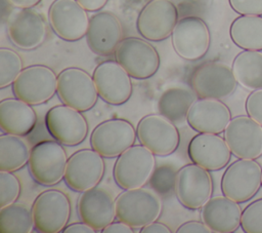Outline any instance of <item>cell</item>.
<instances>
[{
  "instance_id": "obj_1",
  "label": "cell",
  "mask_w": 262,
  "mask_h": 233,
  "mask_svg": "<svg viewBox=\"0 0 262 233\" xmlns=\"http://www.w3.org/2000/svg\"><path fill=\"white\" fill-rule=\"evenodd\" d=\"M116 218L132 228H142L157 221L163 210L160 195L146 188L128 189L115 199Z\"/></svg>"
},
{
  "instance_id": "obj_2",
  "label": "cell",
  "mask_w": 262,
  "mask_h": 233,
  "mask_svg": "<svg viewBox=\"0 0 262 233\" xmlns=\"http://www.w3.org/2000/svg\"><path fill=\"white\" fill-rule=\"evenodd\" d=\"M155 169V154L141 144L133 145L118 156L113 176L121 189H136L149 182Z\"/></svg>"
},
{
  "instance_id": "obj_3",
  "label": "cell",
  "mask_w": 262,
  "mask_h": 233,
  "mask_svg": "<svg viewBox=\"0 0 262 233\" xmlns=\"http://www.w3.org/2000/svg\"><path fill=\"white\" fill-rule=\"evenodd\" d=\"M59 142L41 141L30 152L29 171L33 180L42 186H54L63 178L68 155Z\"/></svg>"
},
{
  "instance_id": "obj_4",
  "label": "cell",
  "mask_w": 262,
  "mask_h": 233,
  "mask_svg": "<svg viewBox=\"0 0 262 233\" xmlns=\"http://www.w3.org/2000/svg\"><path fill=\"white\" fill-rule=\"evenodd\" d=\"M116 61L134 79L144 80L154 76L160 67V55L148 42L138 37H126L115 50Z\"/></svg>"
},
{
  "instance_id": "obj_5",
  "label": "cell",
  "mask_w": 262,
  "mask_h": 233,
  "mask_svg": "<svg viewBox=\"0 0 262 233\" xmlns=\"http://www.w3.org/2000/svg\"><path fill=\"white\" fill-rule=\"evenodd\" d=\"M262 183V167L255 159H242L230 163L222 174L220 187L226 197L243 203L253 198Z\"/></svg>"
},
{
  "instance_id": "obj_6",
  "label": "cell",
  "mask_w": 262,
  "mask_h": 233,
  "mask_svg": "<svg viewBox=\"0 0 262 233\" xmlns=\"http://www.w3.org/2000/svg\"><path fill=\"white\" fill-rule=\"evenodd\" d=\"M31 210L37 231L58 233L68 225L72 207L66 193L57 189H49L36 197Z\"/></svg>"
},
{
  "instance_id": "obj_7",
  "label": "cell",
  "mask_w": 262,
  "mask_h": 233,
  "mask_svg": "<svg viewBox=\"0 0 262 233\" xmlns=\"http://www.w3.org/2000/svg\"><path fill=\"white\" fill-rule=\"evenodd\" d=\"M56 92L62 104L81 112L92 109L99 96L93 77L77 67L66 68L59 72Z\"/></svg>"
},
{
  "instance_id": "obj_8",
  "label": "cell",
  "mask_w": 262,
  "mask_h": 233,
  "mask_svg": "<svg viewBox=\"0 0 262 233\" xmlns=\"http://www.w3.org/2000/svg\"><path fill=\"white\" fill-rule=\"evenodd\" d=\"M15 98L33 106L48 102L57 90L55 72L44 65H32L21 70L12 83Z\"/></svg>"
},
{
  "instance_id": "obj_9",
  "label": "cell",
  "mask_w": 262,
  "mask_h": 233,
  "mask_svg": "<svg viewBox=\"0 0 262 233\" xmlns=\"http://www.w3.org/2000/svg\"><path fill=\"white\" fill-rule=\"evenodd\" d=\"M174 193L185 208H202L213 193V181L209 170L193 162L182 166L176 173Z\"/></svg>"
},
{
  "instance_id": "obj_10",
  "label": "cell",
  "mask_w": 262,
  "mask_h": 233,
  "mask_svg": "<svg viewBox=\"0 0 262 233\" xmlns=\"http://www.w3.org/2000/svg\"><path fill=\"white\" fill-rule=\"evenodd\" d=\"M236 85L232 69L220 62H207L199 66L190 77L192 90L202 99H225L234 92Z\"/></svg>"
},
{
  "instance_id": "obj_11",
  "label": "cell",
  "mask_w": 262,
  "mask_h": 233,
  "mask_svg": "<svg viewBox=\"0 0 262 233\" xmlns=\"http://www.w3.org/2000/svg\"><path fill=\"white\" fill-rule=\"evenodd\" d=\"M175 52L186 61H198L206 55L211 43L208 25L199 16L189 15L178 20L172 34Z\"/></svg>"
},
{
  "instance_id": "obj_12",
  "label": "cell",
  "mask_w": 262,
  "mask_h": 233,
  "mask_svg": "<svg viewBox=\"0 0 262 233\" xmlns=\"http://www.w3.org/2000/svg\"><path fill=\"white\" fill-rule=\"evenodd\" d=\"M136 134L139 143L157 156L174 153L180 142V134L174 122L160 113L143 116L136 126Z\"/></svg>"
},
{
  "instance_id": "obj_13",
  "label": "cell",
  "mask_w": 262,
  "mask_h": 233,
  "mask_svg": "<svg viewBox=\"0 0 262 233\" xmlns=\"http://www.w3.org/2000/svg\"><path fill=\"white\" fill-rule=\"evenodd\" d=\"M137 138L133 124L122 118L100 122L90 135L91 148L104 158H115L134 145Z\"/></svg>"
},
{
  "instance_id": "obj_14",
  "label": "cell",
  "mask_w": 262,
  "mask_h": 233,
  "mask_svg": "<svg viewBox=\"0 0 262 233\" xmlns=\"http://www.w3.org/2000/svg\"><path fill=\"white\" fill-rule=\"evenodd\" d=\"M178 22V10L172 0H149L136 18V29L148 41H163L171 36Z\"/></svg>"
},
{
  "instance_id": "obj_15",
  "label": "cell",
  "mask_w": 262,
  "mask_h": 233,
  "mask_svg": "<svg viewBox=\"0 0 262 233\" xmlns=\"http://www.w3.org/2000/svg\"><path fill=\"white\" fill-rule=\"evenodd\" d=\"M104 157L94 149H81L73 153L67 163L63 180L76 192H84L96 187L105 169Z\"/></svg>"
},
{
  "instance_id": "obj_16",
  "label": "cell",
  "mask_w": 262,
  "mask_h": 233,
  "mask_svg": "<svg viewBox=\"0 0 262 233\" xmlns=\"http://www.w3.org/2000/svg\"><path fill=\"white\" fill-rule=\"evenodd\" d=\"M52 31L66 41H78L86 36L89 16L77 0H54L48 9Z\"/></svg>"
},
{
  "instance_id": "obj_17",
  "label": "cell",
  "mask_w": 262,
  "mask_h": 233,
  "mask_svg": "<svg viewBox=\"0 0 262 233\" xmlns=\"http://www.w3.org/2000/svg\"><path fill=\"white\" fill-rule=\"evenodd\" d=\"M49 133L64 146H77L88 134V123L81 111L68 105H57L49 109L45 116Z\"/></svg>"
},
{
  "instance_id": "obj_18",
  "label": "cell",
  "mask_w": 262,
  "mask_h": 233,
  "mask_svg": "<svg viewBox=\"0 0 262 233\" xmlns=\"http://www.w3.org/2000/svg\"><path fill=\"white\" fill-rule=\"evenodd\" d=\"M224 139L237 158L257 159L262 155V125L249 115L231 118L224 130Z\"/></svg>"
},
{
  "instance_id": "obj_19",
  "label": "cell",
  "mask_w": 262,
  "mask_h": 233,
  "mask_svg": "<svg viewBox=\"0 0 262 233\" xmlns=\"http://www.w3.org/2000/svg\"><path fill=\"white\" fill-rule=\"evenodd\" d=\"M92 77L99 98L105 103L120 106L131 98L132 77L117 61L101 62L95 67Z\"/></svg>"
},
{
  "instance_id": "obj_20",
  "label": "cell",
  "mask_w": 262,
  "mask_h": 233,
  "mask_svg": "<svg viewBox=\"0 0 262 233\" xmlns=\"http://www.w3.org/2000/svg\"><path fill=\"white\" fill-rule=\"evenodd\" d=\"M7 35L11 43L17 48L33 50L45 41L47 25L42 14L35 9H19L7 22Z\"/></svg>"
},
{
  "instance_id": "obj_21",
  "label": "cell",
  "mask_w": 262,
  "mask_h": 233,
  "mask_svg": "<svg viewBox=\"0 0 262 233\" xmlns=\"http://www.w3.org/2000/svg\"><path fill=\"white\" fill-rule=\"evenodd\" d=\"M85 37L93 53L101 56L111 55L123 39L122 24L115 13L107 10L97 11L90 17Z\"/></svg>"
},
{
  "instance_id": "obj_22",
  "label": "cell",
  "mask_w": 262,
  "mask_h": 233,
  "mask_svg": "<svg viewBox=\"0 0 262 233\" xmlns=\"http://www.w3.org/2000/svg\"><path fill=\"white\" fill-rule=\"evenodd\" d=\"M187 154L191 162L214 171L224 168L232 153L225 139L218 133L199 132L190 140Z\"/></svg>"
},
{
  "instance_id": "obj_23",
  "label": "cell",
  "mask_w": 262,
  "mask_h": 233,
  "mask_svg": "<svg viewBox=\"0 0 262 233\" xmlns=\"http://www.w3.org/2000/svg\"><path fill=\"white\" fill-rule=\"evenodd\" d=\"M231 120L229 108L216 99L199 98L190 106L186 122L196 132L221 133Z\"/></svg>"
},
{
  "instance_id": "obj_24",
  "label": "cell",
  "mask_w": 262,
  "mask_h": 233,
  "mask_svg": "<svg viewBox=\"0 0 262 233\" xmlns=\"http://www.w3.org/2000/svg\"><path fill=\"white\" fill-rule=\"evenodd\" d=\"M81 221L101 231L116 218V204L113 196L103 188L94 187L81 193L77 202Z\"/></svg>"
},
{
  "instance_id": "obj_25",
  "label": "cell",
  "mask_w": 262,
  "mask_h": 233,
  "mask_svg": "<svg viewBox=\"0 0 262 233\" xmlns=\"http://www.w3.org/2000/svg\"><path fill=\"white\" fill-rule=\"evenodd\" d=\"M202 221L215 233H231L241 226L238 202L225 195L211 197L201 208Z\"/></svg>"
},
{
  "instance_id": "obj_26",
  "label": "cell",
  "mask_w": 262,
  "mask_h": 233,
  "mask_svg": "<svg viewBox=\"0 0 262 233\" xmlns=\"http://www.w3.org/2000/svg\"><path fill=\"white\" fill-rule=\"evenodd\" d=\"M37 123V115L33 107L17 99L8 98L0 102V126L10 134L25 137Z\"/></svg>"
},
{
  "instance_id": "obj_27",
  "label": "cell",
  "mask_w": 262,
  "mask_h": 233,
  "mask_svg": "<svg viewBox=\"0 0 262 233\" xmlns=\"http://www.w3.org/2000/svg\"><path fill=\"white\" fill-rule=\"evenodd\" d=\"M232 72L237 83L246 89L262 88V52L260 50H243L232 62Z\"/></svg>"
},
{
  "instance_id": "obj_28",
  "label": "cell",
  "mask_w": 262,
  "mask_h": 233,
  "mask_svg": "<svg viewBox=\"0 0 262 233\" xmlns=\"http://www.w3.org/2000/svg\"><path fill=\"white\" fill-rule=\"evenodd\" d=\"M232 42L244 50H262V16L239 15L229 28Z\"/></svg>"
},
{
  "instance_id": "obj_29",
  "label": "cell",
  "mask_w": 262,
  "mask_h": 233,
  "mask_svg": "<svg viewBox=\"0 0 262 233\" xmlns=\"http://www.w3.org/2000/svg\"><path fill=\"white\" fill-rule=\"evenodd\" d=\"M193 90L185 87H170L158 100V111L174 123L186 119L188 110L195 101Z\"/></svg>"
},
{
  "instance_id": "obj_30",
  "label": "cell",
  "mask_w": 262,
  "mask_h": 233,
  "mask_svg": "<svg viewBox=\"0 0 262 233\" xmlns=\"http://www.w3.org/2000/svg\"><path fill=\"white\" fill-rule=\"evenodd\" d=\"M31 149L20 137L10 133L0 135V170L14 172L28 162Z\"/></svg>"
},
{
  "instance_id": "obj_31",
  "label": "cell",
  "mask_w": 262,
  "mask_h": 233,
  "mask_svg": "<svg viewBox=\"0 0 262 233\" xmlns=\"http://www.w3.org/2000/svg\"><path fill=\"white\" fill-rule=\"evenodd\" d=\"M35 228L32 210L19 203L0 208L1 233H31Z\"/></svg>"
},
{
  "instance_id": "obj_32",
  "label": "cell",
  "mask_w": 262,
  "mask_h": 233,
  "mask_svg": "<svg viewBox=\"0 0 262 233\" xmlns=\"http://www.w3.org/2000/svg\"><path fill=\"white\" fill-rule=\"evenodd\" d=\"M23 70V61L13 49L0 48V88L12 85Z\"/></svg>"
},
{
  "instance_id": "obj_33",
  "label": "cell",
  "mask_w": 262,
  "mask_h": 233,
  "mask_svg": "<svg viewBox=\"0 0 262 233\" xmlns=\"http://www.w3.org/2000/svg\"><path fill=\"white\" fill-rule=\"evenodd\" d=\"M176 173L172 166L162 165L155 169L148 182L149 186L160 196H167L174 191Z\"/></svg>"
},
{
  "instance_id": "obj_34",
  "label": "cell",
  "mask_w": 262,
  "mask_h": 233,
  "mask_svg": "<svg viewBox=\"0 0 262 233\" xmlns=\"http://www.w3.org/2000/svg\"><path fill=\"white\" fill-rule=\"evenodd\" d=\"M21 185L11 171L0 170V208L14 203L20 195Z\"/></svg>"
},
{
  "instance_id": "obj_35",
  "label": "cell",
  "mask_w": 262,
  "mask_h": 233,
  "mask_svg": "<svg viewBox=\"0 0 262 233\" xmlns=\"http://www.w3.org/2000/svg\"><path fill=\"white\" fill-rule=\"evenodd\" d=\"M241 226L246 233H262V198L252 201L244 208Z\"/></svg>"
},
{
  "instance_id": "obj_36",
  "label": "cell",
  "mask_w": 262,
  "mask_h": 233,
  "mask_svg": "<svg viewBox=\"0 0 262 233\" xmlns=\"http://www.w3.org/2000/svg\"><path fill=\"white\" fill-rule=\"evenodd\" d=\"M245 107L248 115L262 125V88L250 92Z\"/></svg>"
},
{
  "instance_id": "obj_37",
  "label": "cell",
  "mask_w": 262,
  "mask_h": 233,
  "mask_svg": "<svg viewBox=\"0 0 262 233\" xmlns=\"http://www.w3.org/2000/svg\"><path fill=\"white\" fill-rule=\"evenodd\" d=\"M228 2L241 15H262V0H228Z\"/></svg>"
},
{
  "instance_id": "obj_38",
  "label": "cell",
  "mask_w": 262,
  "mask_h": 233,
  "mask_svg": "<svg viewBox=\"0 0 262 233\" xmlns=\"http://www.w3.org/2000/svg\"><path fill=\"white\" fill-rule=\"evenodd\" d=\"M210 228L202 221H188L181 224L176 233H211Z\"/></svg>"
},
{
  "instance_id": "obj_39",
  "label": "cell",
  "mask_w": 262,
  "mask_h": 233,
  "mask_svg": "<svg viewBox=\"0 0 262 233\" xmlns=\"http://www.w3.org/2000/svg\"><path fill=\"white\" fill-rule=\"evenodd\" d=\"M102 233H133V228L125 222H112L101 230Z\"/></svg>"
},
{
  "instance_id": "obj_40",
  "label": "cell",
  "mask_w": 262,
  "mask_h": 233,
  "mask_svg": "<svg viewBox=\"0 0 262 233\" xmlns=\"http://www.w3.org/2000/svg\"><path fill=\"white\" fill-rule=\"evenodd\" d=\"M63 233H94L96 230L85 222H78L67 225L62 230Z\"/></svg>"
},
{
  "instance_id": "obj_41",
  "label": "cell",
  "mask_w": 262,
  "mask_h": 233,
  "mask_svg": "<svg viewBox=\"0 0 262 233\" xmlns=\"http://www.w3.org/2000/svg\"><path fill=\"white\" fill-rule=\"evenodd\" d=\"M172 230L164 223L154 221L140 228V233H171Z\"/></svg>"
},
{
  "instance_id": "obj_42",
  "label": "cell",
  "mask_w": 262,
  "mask_h": 233,
  "mask_svg": "<svg viewBox=\"0 0 262 233\" xmlns=\"http://www.w3.org/2000/svg\"><path fill=\"white\" fill-rule=\"evenodd\" d=\"M78 3L90 12H97L107 3L108 0H77Z\"/></svg>"
},
{
  "instance_id": "obj_43",
  "label": "cell",
  "mask_w": 262,
  "mask_h": 233,
  "mask_svg": "<svg viewBox=\"0 0 262 233\" xmlns=\"http://www.w3.org/2000/svg\"><path fill=\"white\" fill-rule=\"evenodd\" d=\"M41 0H7L8 3H10L12 6L24 9V8H33L37 4L40 3Z\"/></svg>"
},
{
  "instance_id": "obj_44",
  "label": "cell",
  "mask_w": 262,
  "mask_h": 233,
  "mask_svg": "<svg viewBox=\"0 0 262 233\" xmlns=\"http://www.w3.org/2000/svg\"><path fill=\"white\" fill-rule=\"evenodd\" d=\"M261 187H262V183H261Z\"/></svg>"
}]
</instances>
